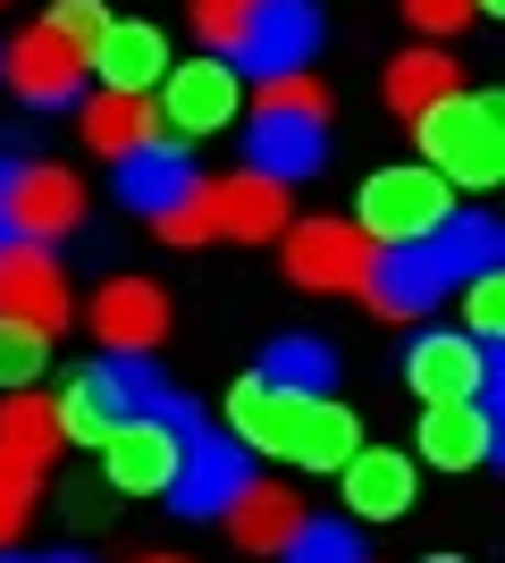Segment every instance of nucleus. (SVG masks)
Returning <instances> with one entry per match:
<instances>
[{
  "instance_id": "nucleus-1",
  "label": "nucleus",
  "mask_w": 505,
  "mask_h": 563,
  "mask_svg": "<svg viewBox=\"0 0 505 563\" xmlns=\"http://www.w3.org/2000/svg\"><path fill=\"white\" fill-rule=\"evenodd\" d=\"M497 261H505V228L497 219L488 211H447L430 235H413V244H380L362 295H371V311H387V320H413V311L447 303L455 286L497 278Z\"/></svg>"
},
{
  "instance_id": "nucleus-2",
  "label": "nucleus",
  "mask_w": 505,
  "mask_h": 563,
  "mask_svg": "<svg viewBox=\"0 0 505 563\" xmlns=\"http://www.w3.org/2000/svg\"><path fill=\"white\" fill-rule=\"evenodd\" d=\"M320 152H329V93H320L312 76H278V85L262 93V110H253V126H244L253 177H270V186L312 177Z\"/></svg>"
},
{
  "instance_id": "nucleus-3",
  "label": "nucleus",
  "mask_w": 505,
  "mask_h": 563,
  "mask_svg": "<svg viewBox=\"0 0 505 563\" xmlns=\"http://www.w3.org/2000/svg\"><path fill=\"white\" fill-rule=\"evenodd\" d=\"M413 135H421V168H438L447 186H497L505 177V110L497 93H447L438 110L413 118Z\"/></svg>"
},
{
  "instance_id": "nucleus-4",
  "label": "nucleus",
  "mask_w": 505,
  "mask_h": 563,
  "mask_svg": "<svg viewBox=\"0 0 505 563\" xmlns=\"http://www.w3.org/2000/svg\"><path fill=\"white\" fill-rule=\"evenodd\" d=\"M152 396H161V378H152L144 353H110V362H94V371L76 378V387L51 404V412H59V438H76V446H101L119 421H144Z\"/></svg>"
},
{
  "instance_id": "nucleus-5",
  "label": "nucleus",
  "mask_w": 505,
  "mask_h": 563,
  "mask_svg": "<svg viewBox=\"0 0 505 563\" xmlns=\"http://www.w3.org/2000/svg\"><path fill=\"white\" fill-rule=\"evenodd\" d=\"M447 211H455V186L421 161H396V168H371V177H362V219L354 228L371 235V244H413V235H430Z\"/></svg>"
},
{
  "instance_id": "nucleus-6",
  "label": "nucleus",
  "mask_w": 505,
  "mask_h": 563,
  "mask_svg": "<svg viewBox=\"0 0 505 563\" xmlns=\"http://www.w3.org/2000/svg\"><path fill=\"white\" fill-rule=\"evenodd\" d=\"M76 219H85V186H76L68 168L0 152V228L25 235V244H59Z\"/></svg>"
},
{
  "instance_id": "nucleus-7",
  "label": "nucleus",
  "mask_w": 505,
  "mask_h": 563,
  "mask_svg": "<svg viewBox=\"0 0 505 563\" xmlns=\"http://www.w3.org/2000/svg\"><path fill=\"white\" fill-rule=\"evenodd\" d=\"M312 51H320V9H312V0H253L244 34L228 43V68L278 85V76L312 68Z\"/></svg>"
},
{
  "instance_id": "nucleus-8",
  "label": "nucleus",
  "mask_w": 505,
  "mask_h": 563,
  "mask_svg": "<svg viewBox=\"0 0 505 563\" xmlns=\"http://www.w3.org/2000/svg\"><path fill=\"white\" fill-rule=\"evenodd\" d=\"M161 85H168V101L152 110V126H161L168 143H194V135H219V126H237L244 76L228 68V59H186V68H168Z\"/></svg>"
},
{
  "instance_id": "nucleus-9",
  "label": "nucleus",
  "mask_w": 505,
  "mask_h": 563,
  "mask_svg": "<svg viewBox=\"0 0 505 563\" xmlns=\"http://www.w3.org/2000/svg\"><path fill=\"white\" fill-rule=\"evenodd\" d=\"M371 253H380V244H371L354 219H304V228H287V278L312 286V295H362Z\"/></svg>"
},
{
  "instance_id": "nucleus-10",
  "label": "nucleus",
  "mask_w": 505,
  "mask_h": 563,
  "mask_svg": "<svg viewBox=\"0 0 505 563\" xmlns=\"http://www.w3.org/2000/svg\"><path fill=\"white\" fill-rule=\"evenodd\" d=\"M405 378H413L421 404H481L488 378H505V362L488 345H472V336H455V329H430L405 353Z\"/></svg>"
},
{
  "instance_id": "nucleus-11",
  "label": "nucleus",
  "mask_w": 505,
  "mask_h": 563,
  "mask_svg": "<svg viewBox=\"0 0 505 563\" xmlns=\"http://www.w3.org/2000/svg\"><path fill=\"white\" fill-rule=\"evenodd\" d=\"M244 488H253V454H244L237 438H219V429L202 438V446H186V454H177V471H168V505L194 514V521L228 514Z\"/></svg>"
},
{
  "instance_id": "nucleus-12",
  "label": "nucleus",
  "mask_w": 505,
  "mask_h": 563,
  "mask_svg": "<svg viewBox=\"0 0 505 563\" xmlns=\"http://www.w3.org/2000/svg\"><path fill=\"white\" fill-rule=\"evenodd\" d=\"M0 320H25V329H43V336L68 320V278H59L51 244H25V235L0 244Z\"/></svg>"
},
{
  "instance_id": "nucleus-13",
  "label": "nucleus",
  "mask_w": 505,
  "mask_h": 563,
  "mask_svg": "<svg viewBox=\"0 0 505 563\" xmlns=\"http://www.w3.org/2000/svg\"><path fill=\"white\" fill-rule=\"evenodd\" d=\"M85 68L101 76V93L152 101V93H161V76H168V34H161V25H135V18H110V25H101V43L85 51Z\"/></svg>"
},
{
  "instance_id": "nucleus-14",
  "label": "nucleus",
  "mask_w": 505,
  "mask_h": 563,
  "mask_svg": "<svg viewBox=\"0 0 505 563\" xmlns=\"http://www.w3.org/2000/svg\"><path fill=\"white\" fill-rule=\"evenodd\" d=\"M362 446V421L345 412L337 396H295L287 404V429H278V454L304 471H345Z\"/></svg>"
},
{
  "instance_id": "nucleus-15",
  "label": "nucleus",
  "mask_w": 505,
  "mask_h": 563,
  "mask_svg": "<svg viewBox=\"0 0 505 563\" xmlns=\"http://www.w3.org/2000/svg\"><path fill=\"white\" fill-rule=\"evenodd\" d=\"M194 186H202V177H194V152H186V143H168V135L135 143V152L119 161V202H127V211H144V219L177 211Z\"/></svg>"
},
{
  "instance_id": "nucleus-16",
  "label": "nucleus",
  "mask_w": 505,
  "mask_h": 563,
  "mask_svg": "<svg viewBox=\"0 0 505 563\" xmlns=\"http://www.w3.org/2000/svg\"><path fill=\"white\" fill-rule=\"evenodd\" d=\"M0 68H9V85H18L34 110H59V101H76V85H85V59H76L51 25H25L18 43L0 51Z\"/></svg>"
},
{
  "instance_id": "nucleus-17",
  "label": "nucleus",
  "mask_w": 505,
  "mask_h": 563,
  "mask_svg": "<svg viewBox=\"0 0 505 563\" xmlns=\"http://www.w3.org/2000/svg\"><path fill=\"white\" fill-rule=\"evenodd\" d=\"M94 336H101V353H152V345L168 336V295H161V286H144V278L101 286Z\"/></svg>"
},
{
  "instance_id": "nucleus-18",
  "label": "nucleus",
  "mask_w": 505,
  "mask_h": 563,
  "mask_svg": "<svg viewBox=\"0 0 505 563\" xmlns=\"http://www.w3.org/2000/svg\"><path fill=\"white\" fill-rule=\"evenodd\" d=\"M168 471H177V446H168V429L152 421H119L101 438V479L119 496H168Z\"/></svg>"
},
{
  "instance_id": "nucleus-19",
  "label": "nucleus",
  "mask_w": 505,
  "mask_h": 563,
  "mask_svg": "<svg viewBox=\"0 0 505 563\" xmlns=\"http://www.w3.org/2000/svg\"><path fill=\"white\" fill-rule=\"evenodd\" d=\"M211 194V235H237V244H262V235H287L295 219H287V186H270V177H219V186H202Z\"/></svg>"
},
{
  "instance_id": "nucleus-20",
  "label": "nucleus",
  "mask_w": 505,
  "mask_h": 563,
  "mask_svg": "<svg viewBox=\"0 0 505 563\" xmlns=\"http://www.w3.org/2000/svg\"><path fill=\"white\" fill-rule=\"evenodd\" d=\"M421 463H438V471L497 463V421H488L481 404H430L421 412Z\"/></svg>"
},
{
  "instance_id": "nucleus-21",
  "label": "nucleus",
  "mask_w": 505,
  "mask_h": 563,
  "mask_svg": "<svg viewBox=\"0 0 505 563\" xmlns=\"http://www.w3.org/2000/svg\"><path fill=\"white\" fill-rule=\"evenodd\" d=\"M337 479H345V505H354L362 521H396V514H413V463H405V454L354 446V463L337 471Z\"/></svg>"
},
{
  "instance_id": "nucleus-22",
  "label": "nucleus",
  "mask_w": 505,
  "mask_h": 563,
  "mask_svg": "<svg viewBox=\"0 0 505 563\" xmlns=\"http://www.w3.org/2000/svg\"><path fill=\"white\" fill-rule=\"evenodd\" d=\"M304 521H312V514H304V496H295V488H270V479H253V488L228 505V530H237L244 555H278Z\"/></svg>"
},
{
  "instance_id": "nucleus-23",
  "label": "nucleus",
  "mask_w": 505,
  "mask_h": 563,
  "mask_svg": "<svg viewBox=\"0 0 505 563\" xmlns=\"http://www.w3.org/2000/svg\"><path fill=\"white\" fill-rule=\"evenodd\" d=\"M253 378L278 387V396H329L337 387V345L329 336H278V345L253 362Z\"/></svg>"
},
{
  "instance_id": "nucleus-24",
  "label": "nucleus",
  "mask_w": 505,
  "mask_h": 563,
  "mask_svg": "<svg viewBox=\"0 0 505 563\" xmlns=\"http://www.w3.org/2000/svg\"><path fill=\"white\" fill-rule=\"evenodd\" d=\"M161 126H152V101H135V93H94L85 101V143H94L101 161H127L135 143H152Z\"/></svg>"
},
{
  "instance_id": "nucleus-25",
  "label": "nucleus",
  "mask_w": 505,
  "mask_h": 563,
  "mask_svg": "<svg viewBox=\"0 0 505 563\" xmlns=\"http://www.w3.org/2000/svg\"><path fill=\"white\" fill-rule=\"evenodd\" d=\"M59 446H68V438H59V412H51L34 387L0 404V454H9V463H34V471H43Z\"/></svg>"
},
{
  "instance_id": "nucleus-26",
  "label": "nucleus",
  "mask_w": 505,
  "mask_h": 563,
  "mask_svg": "<svg viewBox=\"0 0 505 563\" xmlns=\"http://www.w3.org/2000/svg\"><path fill=\"white\" fill-rule=\"evenodd\" d=\"M447 93H463V76H455V59H447V51H405V59H396V68H387V101H396V110L405 118H421V110H438V101Z\"/></svg>"
},
{
  "instance_id": "nucleus-27",
  "label": "nucleus",
  "mask_w": 505,
  "mask_h": 563,
  "mask_svg": "<svg viewBox=\"0 0 505 563\" xmlns=\"http://www.w3.org/2000/svg\"><path fill=\"white\" fill-rule=\"evenodd\" d=\"M287 404L278 387H262V378H237V396H228V429H237L244 454H278V429H287Z\"/></svg>"
},
{
  "instance_id": "nucleus-28",
  "label": "nucleus",
  "mask_w": 505,
  "mask_h": 563,
  "mask_svg": "<svg viewBox=\"0 0 505 563\" xmlns=\"http://www.w3.org/2000/svg\"><path fill=\"white\" fill-rule=\"evenodd\" d=\"M43 362H51V336H43V329L0 320V387H9V396H25V387L43 378Z\"/></svg>"
},
{
  "instance_id": "nucleus-29",
  "label": "nucleus",
  "mask_w": 505,
  "mask_h": 563,
  "mask_svg": "<svg viewBox=\"0 0 505 563\" xmlns=\"http://www.w3.org/2000/svg\"><path fill=\"white\" fill-rule=\"evenodd\" d=\"M278 555L287 563H362V539H354V521H304Z\"/></svg>"
},
{
  "instance_id": "nucleus-30",
  "label": "nucleus",
  "mask_w": 505,
  "mask_h": 563,
  "mask_svg": "<svg viewBox=\"0 0 505 563\" xmlns=\"http://www.w3.org/2000/svg\"><path fill=\"white\" fill-rule=\"evenodd\" d=\"M34 488H43V471L0 454V539H18V530H25V514H34Z\"/></svg>"
},
{
  "instance_id": "nucleus-31",
  "label": "nucleus",
  "mask_w": 505,
  "mask_h": 563,
  "mask_svg": "<svg viewBox=\"0 0 505 563\" xmlns=\"http://www.w3.org/2000/svg\"><path fill=\"white\" fill-rule=\"evenodd\" d=\"M43 25H51V34H59V43L76 51V59H85V51L101 43V25H110V9H101V0H59V9H51Z\"/></svg>"
},
{
  "instance_id": "nucleus-32",
  "label": "nucleus",
  "mask_w": 505,
  "mask_h": 563,
  "mask_svg": "<svg viewBox=\"0 0 505 563\" xmlns=\"http://www.w3.org/2000/svg\"><path fill=\"white\" fill-rule=\"evenodd\" d=\"M463 320H472V345L497 353V336H505V286L497 278H472V286H463Z\"/></svg>"
},
{
  "instance_id": "nucleus-33",
  "label": "nucleus",
  "mask_w": 505,
  "mask_h": 563,
  "mask_svg": "<svg viewBox=\"0 0 505 563\" xmlns=\"http://www.w3.org/2000/svg\"><path fill=\"white\" fill-rule=\"evenodd\" d=\"M244 18H253V0H194V34H202V43H237L244 34Z\"/></svg>"
},
{
  "instance_id": "nucleus-34",
  "label": "nucleus",
  "mask_w": 505,
  "mask_h": 563,
  "mask_svg": "<svg viewBox=\"0 0 505 563\" xmlns=\"http://www.w3.org/2000/svg\"><path fill=\"white\" fill-rule=\"evenodd\" d=\"M161 235H168V244H202V235H211V194L194 186L177 211H161Z\"/></svg>"
},
{
  "instance_id": "nucleus-35",
  "label": "nucleus",
  "mask_w": 505,
  "mask_h": 563,
  "mask_svg": "<svg viewBox=\"0 0 505 563\" xmlns=\"http://www.w3.org/2000/svg\"><path fill=\"white\" fill-rule=\"evenodd\" d=\"M405 18L430 34V43H447L455 25H472V0H405Z\"/></svg>"
},
{
  "instance_id": "nucleus-36",
  "label": "nucleus",
  "mask_w": 505,
  "mask_h": 563,
  "mask_svg": "<svg viewBox=\"0 0 505 563\" xmlns=\"http://www.w3.org/2000/svg\"><path fill=\"white\" fill-rule=\"evenodd\" d=\"M0 563H85V555H0Z\"/></svg>"
},
{
  "instance_id": "nucleus-37",
  "label": "nucleus",
  "mask_w": 505,
  "mask_h": 563,
  "mask_svg": "<svg viewBox=\"0 0 505 563\" xmlns=\"http://www.w3.org/2000/svg\"><path fill=\"white\" fill-rule=\"evenodd\" d=\"M497 9H505V0H472V18H497Z\"/></svg>"
},
{
  "instance_id": "nucleus-38",
  "label": "nucleus",
  "mask_w": 505,
  "mask_h": 563,
  "mask_svg": "<svg viewBox=\"0 0 505 563\" xmlns=\"http://www.w3.org/2000/svg\"><path fill=\"white\" fill-rule=\"evenodd\" d=\"M144 563H186V555H144Z\"/></svg>"
},
{
  "instance_id": "nucleus-39",
  "label": "nucleus",
  "mask_w": 505,
  "mask_h": 563,
  "mask_svg": "<svg viewBox=\"0 0 505 563\" xmlns=\"http://www.w3.org/2000/svg\"><path fill=\"white\" fill-rule=\"evenodd\" d=\"M430 563H455V555H430Z\"/></svg>"
},
{
  "instance_id": "nucleus-40",
  "label": "nucleus",
  "mask_w": 505,
  "mask_h": 563,
  "mask_svg": "<svg viewBox=\"0 0 505 563\" xmlns=\"http://www.w3.org/2000/svg\"><path fill=\"white\" fill-rule=\"evenodd\" d=\"M0 244H9V228H0Z\"/></svg>"
}]
</instances>
